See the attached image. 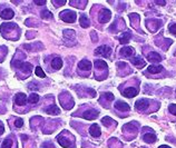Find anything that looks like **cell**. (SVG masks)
I'll list each match as a JSON object with an SVG mask.
<instances>
[{
  "instance_id": "8",
  "label": "cell",
  "mask_w": 176,
  "mask_h": 148,
  "mask_svg": "<svg viewBox=\"0 0 176 148\" xmlns=\"http://www.w3.org/2000/svg\"><path fill=\"white\" fill-rule=\"evenodd\" d=\"M78 68L80 70H84V71H89L91 69V62L87 59H82V61L78 64Z\"/></svg>"
},
{
  "instance_id": "1",
  "label": "cell",
  "mask_w": 176,
  "mask_h": 148,
  "mask_svg": "<svg viewBox=\"0 0 176 148\" xmlns=\"http://www.w3.org/2000/svg\"><path fill=\"white\" fill-rule=\"evenodd\" d=\"M60 18H62V20H64L65 22L71 24V22H75V21H76L77 16H76V13H74V11L65 10V11L60 13Z\"/></svg>"
},
{
  "instance_id": "7",
  "label": "cell",
  "mask_w": 176,
  "mask_h": 148,
  "mask_svg": "<svg viewBox=\"0 0 176 148\" xmlns=\"http://www.w3.org/2000/svg\"><path fill=\"white\" fill-rule=\"evenodd\" d=\"M137 94H138V90H137L136 88H134V87H128V88H126V89L123 91V95L125 97H127V98H133V97H135Z\"/></svg>"
},
{
  "instance_id": "19",
  "label": "cell",
  "mask_w": 176,
  "mask_h": 148,
  "mask_svg": "<svg viewBox=\"0 0 176 148\" xmlns=\"http://www.w3.org/2000/svg\"><path fill=\"white\" fill-rule=\"evenodd\" d=\"M147 58H148V60H151V61H160V60H162L160 55L155 53V51H151V54H148Z\"/></svg>"
},
{
  "instance_id": "25",
  "label": "cell",
  "mask_w": 176,
  "mask_h": 148,
  "mask_svg": "<svg viewBox=\"0 0 176 148\" xmlns=\"http://www.w3.org/2000/svg\"><path fill=\"white\" fill-rule=\"evenodd\" d=\"M102 123L104 126H106V127H109L111 125H113L114 124V120L111 119V117H104L102 119Z\"/></svg>"
},
{
  "instance_id": "18",
  "label": "cell",
  "mask_w": 176,
  "mask_h": 148,
  "mask_svg": "<svg viewBox=\"0 0 176 148\" xmlns=\"http://www.w3.org/2000/svg\"><path fill=\"white\" fill-rule=\"evenodd\" d=\"M57 140H58V143L62 145V147H64V148L70 147V141L67 139V138H65V137H62V136H58Z\"/></svg>"
},
{
  "instance_id": "2",
  "label": "cell",
  "mask_w": 176,
  "mask_h": 148,
  "mask_svg": "<svg viewBox=\"0 0 176 148\" xmlns=\"http://www.w3.org/2000/svg\"><path fill=\"white\" fill-rule=\"evenodd\" d=\"M111 13L108 9H102V11L98 15V20L100 24H106V22L111 20Z\"/></svg>"
},
{
  "instance_id": "27",
  "label": "cell",
  "mask_w": 176,
  "mask_h": 148,
  "mask_svg": "<svg viewBox=\"0 0 176 148\" xmlns=\"http://www.w3.org/2000/svg\"><path fill=\"white\" fill-rule=\"evenodd\" d=\"M35 74L37 77H40V78H45L46 77V74L44 73V70L41 69V67H36V69H35Z\"/></svg>"
},
{
  "instance_id": "23",
  "label": "cell",
  "mask_w": 176,
  "mask_h": 148,
  "mask_svg": "<svg viewBox=\"0 0 176 148\" xmlns=\"http://www.w3.org/2000/svg\"><path fill=\"white\" fill-rule=\"evenodd\" d=\"M131 60V62H133V65H135V66H137V67H144L146 65V62L144 61L143 59H140L139 57L133 58Z\"/></svg>"
},
{
  "instance_id": "39",
  "label": "cell",
  "mask_w": 176,
  "mask_h": 148,
  "mask_svg": "<svg viewBox=\"0 0 176 148\" xmlns=\"http://www.w3.org/2000/svg\"><path fill=\"white\" fill-rule=\"evenodd\" d=\"M91 37H93V39H94V41L97 40V38L95 37V31H91Z\"/></svg>"
},
{
  "instance_id": "26",
  "label": "cell",
  "mask_w": 176,
  "mask_h": 148,
  "mask_svg": "<svg viewBox=\"0 0 176 148\" xmlns=\"http://www.w3.org/2000/svg\"><path fill=\"white\" fill-rule=\"evenodd\" d=\"M15 28H17L16 24H2V25H1V31H2V33L4 31V29L10 30V29H15Z\"/></svg>"
},
{
  "instance_id": "28",
  "label": "cell",
  "mask_w": 176,
  "mask_h": 148,
  "mask_svg": "<svg viewBox=\"0 0 176 148\" xmlns=\"http://www.w3.org/2000/svg\"><path fill=\"white\" fill-rule=\"evenodd\" d=\"M38 100H39V96L37 94H31L28 98V101L30 104H37Z\"/></svg>"
},
{
  "instance_id": "11",
  "label": "cell",
  "mask_w": 176,
  "mask_h": 148,
  "mask_svg": "<svg viewBox=\"0 0 176 148\" xmlns=\"http://www.w3.org/2000/svg\"><path fill=\"white\" fill-rule=\"evenodd\" d=\"M0 16H1L2 19H11V18H13V16H15V13H13V10H11V9L6 8L1 11Z\"/></svg>"
},
{
  "instance_id": "21",
  "label": "cell",
  "mask_w": 176,
  "mask_h": 148,
  "mask_svg": "<svg viewBox=\"0 0 176 148\" xmlns=\"http://www.w3.org/2000/svg\"><path fill=\"white\" fill-rule=\"evenodd\" d=\"M95 67H96V69H107V64L104 60H100V59H97V60H95Z\"/></svg>"
},
{
  "instance_id": "13",
  "label": "cell",
  "mask_w": 176,
  "mask_h": 148,
  "mask_svg": "<svg viewBox=\"0 0 176 148\" xmlns=\"http://www.w3.org/2000/svg\"><path fill=\"white\" fill-rule=\"evenodd\" d=\"M115 107L120 111H128L131 109V107L128 106V104L124 103V101H117V103L115 104Z\"/></svg>"
},
{
  "instance_id": "38",
  "label": "cell",
  "mask_w": 176,
  "mask_h": 148,
  "mask_svg": "<svg viewBox=\"0 0 176 148\" xmlns=\"http://www.w3.org/2000/svg\"><path fill=\"white\" fill-rule=\"evenodd\" d=\"M4 126H1V125H0V135H2V134H4Z\"/></svg>"
},
{
  "instance_id": "22",
  "label": "cell",
  "mask_w": 176,
  "mask_h": 148,
  "mask_svg": "<svg viewBox=\"0 0 176 148\" xmlns=\"http://www.w3.org/2000/svg\"><path fill=\"white\" fill-rule=\"evenodd\" d=\"M131 38V33H124L123 36L119 38V42H120V44H123V45H125V44H127V42H129Z\"/></svg>"
},
{
  "instance_id": "20",
  "label": "cell",
  "mask_w": 176,
  "mask_h": 148,
  "mask_svg": "<svg viewBox=\"0 0 176 148\" xmlns=\"http://www.w3.org/2000/svg\"><path fill=\"white\" fill-rule=\"evenodd\" d=\"M79 24H80V26H82V28H87L89 26V19H88V17L86 15H82L80 18H79Z\"/></svg>"
},
{
  "instance_id": "12",
  "label": "cell",
  "mask_w": 176,
  "mask_h": 148,
  "mask_svg": "<svg viewBox=\"0 0 176 148\" xmlns=\"http://www.w3.org/2000/svg\"><path fill=\"white\" fill-rule=\"evenodd\" d=\"M120 54L124 57H131L135 54V49L133 47H124L123 49H120Z\"/></svg>"
},
{
  "instance_id": "10",
  "label": "cell",
  "mask_w": 176,
  "mask_h": 148,
  "mask_svg": "<svg viewBox=\"0 0 176 148\" xmlns=\"http://www.w3.org/2000/svg\"><path fill=\"white\" fill-rule=\"evenodd\" d=\"M26 100H27V97H26L25 94H22V92H19V94L16 95V97H15V103L17 105H19V106H22V105H25L26 104Z\"/></svg>"
},
{
  "instance_id": "16",
  "label": "cell",
  "mask_w": 176,
  "mask_h": 148,
  "mask_svg": "<svg viewBox=\"0 0 176 148\" xmlns=\"http://www.w3.org/2000/svg\"><path fill=\"white\" fill-rule=\"evenodd\" d=\"M46 112L49 114V115H58L60 112V110H59V108L56 105H51V106L46 108Z\"/></svg>"
},
{
  "instance_id": "15",
  "label": "cell",
  "mask_w": 176,
  "mask_h": 148,
  "mask_svg": "<svg viewBox=\"0 0 176 148\" xmlns=\"http://www.w3.org/2000/svg\"><path fill=\"white\" fill-rule=\"evenodd\" d=\"M51 66H53V69H60L62 66V58H59V57H56V58H53V61H51Z\"/></svg>"
},
{
  "instance_id": "29",
  "label": "cell",
  "mask_w": 176,
  "mask_h": 148,
  "mask_svg": "<svg viewBox=\"0 0 176 148\" xmlns=\"http://www.w3.org/2000/svg\"><path fill=\"white\" fill-rule=\"evenodd\" d=\"M11 147H13V139L6 138V139L4 140V143H2L1 148H11Z\"/></svg>"
},
{
  "instance_id": "31",
  "label": "cell",
  "mask_w": 176,
  "mask_h": 148,
  "mask_svg": "<svg viewBox=\"0 0 176 148\" xmlns=\"http://www.w3.org/2000/svg\"><path fill=\"white\" fill-rule=\"evenodd\" d=\"M168 111H169L172 115L176 116V105L175 104H171V105L168 106Z\"/></svg>"
},
{
  "instance_id": "32",
  "label": "cell",
  "mask_w": 176,
  "mask_h": 148,
  "mask_svg": "<svg viewBox=\"0 0 176 148\" xmlns=\"http://www.w3.org/2000/svg\"><path fill=\"white\" fill-rule=\"evenodd\" d=\"M15 125H16V127H18V128L22 127V126H24V120L20 119V118H18V119L15 121Z\"/></svg>"
},
{
  "instance_id": "36",
  "label": "cell",
  "mask_w": 176,
  "mask_h": 148,
  "mask_svg": "<svg viewBox=\"0 0 176 148\" xmlns=\"http://www.w3.org/2000/svg\"><path fill=\"white\" fill-rule=\"evenodd\" d=\"M155 4H162V6H165V4H166V1H165V0H156Z\"/></svg>"
},
{
  "instance_id": "6",
  "label": "cell",
  "mask_w": 176,
  "mask_h": 148,
  "mask_svg": "<svg viewBox=\"0 0 176 148\" xmlns=\"http://www.w3.org/2000/svg\"><path fill=\"white\" fill-rule=\"evenodd\" d=\"M149 106V101L147 99H139L137 100L135 104V107L138 109V110H146Z\"/></svg>"
},
{
  "instance_id": "5",
  "label": "cell",
  "mask_w": 176,
  "mask_h": 148,
  "mask_svg": "<svg viewBox=\"0 0 176 148\" xmlns=\"http://www.w3.org/2000/svg\"><path fill=\"white\" fill-rule=\"evenodd\" d=\"M97 116H98V111L94 110V109H88V110H86L84 114H82V117L87 120L96 119V118H97Z\"/></svg>"
},
{
  "instance_id": "37",
  "label": "cell",
  "mask_w": 176,
  "mask_h": 148,
  "mask_svg": "<svg viewBox=\"0 0 176 148\" xmlns=\"http://www.w3.org/2000/svg\"><path fill=\"white\" fill-rule=\"evenodd\" d=\"M53 2L55 4H65L66 1H65V0H62V1H57V0H53Z\"/></svg>"
},
{
  "instance_id": "17",
  "label": "cell",
  "mask_w": 176,
  "mask_h": 148,
  "mask_svg": "<svg viewBox=\"0 0 176 148\" xmlns=\"http://www.w3.org/2000/svg\"><path fill=\"white\" fill-rule=\"evenodd\" d=\"M147 70L148 73H151V74H158L163 70V67L160 65H151V66L148 67Z\"/></svg>"
},
{
  "instance_id": "4",
  "label": "cell",
  "mask_w": 176,
  "mask_h": 148,
  "mask_svg": "<svg viewBox=\"0 0 176 148\" xmlns=\"http://www.w3.org/2000/svg\"><path fill=\"white\" fill-rule=\"evenodd\" d=\"M17 68H19L22 73H26V74H30L31 70H33V66H31L29 62L17 61Z\"/></svg>"
},
{
  "instance_id": "9",
  "label": "cell",
  "mask_w": 176,
  "mask_h": 148,
  "mask_svg": "<svg viewBox=\"0 0 176 148\" xmlns=\"http://www.w3.org/2000/svg\"><path fill=\"white\" fill-rule=\"evenodd\" d=\"M89 134L93 136V137H99V136H100L102 132H100V128H99V126L97 125V124H94V125L90 126Z\"/></svg>"
},
{
  "instance_id": "30",
  "label": "cell",
  "mask_w": 176,
  "mask_h": 148,
  "mask_svg": "<svg viewBox=\"0 0 176 148\" xmlns=\"http://www.w3.org/2000/svg\"><path fill=\"white\" fill-rule=\"evenodd\" d=\"M41 17L44 19H50L53 17V13H50V11H48V10H44V11H41Z\"/></svg>"
},
{
  "instance_id": "24",
  "label": "cell",
  "mask_w": 176,
  "mask_h": 148,
  "mask_svg": "<svg viewBox=\"0 0 176 148\" xmlns=\"http://www.w3.org/2000/svg\"><path fill=\"white\" fill-rule=\"evenodd\" d=\"M64 37L65 39H68V38H73L75 39V31L74 30H69V29H66L65 31H64Z\"/></svg>"
},
{
  "instance_id": "40",
  "label": "cell",
  "mask_w": 176,
  "mask_h": 148,
  "mask_svg": "<svg viewBox=\"0 0 176 148\" xmlns=\"http://www.w3.org/2000/svg\"><path fill=\"white\" fill-rule=\"evenodd\" d=\"M158 148H171L169 146H167V145H162V146H160Z\"/></svg>"
},
{
  "instance_id": "3",
  "label": "cell",
  "mask_w": 176,
  "mask_h": 148,
  "mask_svg": "<svg viewBox=\"0 0 176 148\" xmlns=\"http://www.w3.org/2000/svg\"><path fill=\"white\" fill-rule=\"evenodd\" d=\"M95 53H96V55H102L104 57L108 58L111 54V47H108V46H100L95 50Z\"/></svg>"
},
{
  "instance_id": "33",
  "label": "cell",
  "mask_w": 176,
  "mask_h": 148,
  "mask_svg": "<svg viewBox=\"0 0 176 148\" xmlns=\"http://www.w3.org/2000/svg\"><path fill=\"white\" fill-rule=\"evenodd\" d=\"M168 30H169V33H173V35H176V24H173V25L169 26Z\"/></svg>"
},
{
  "instance_id": "14",
  "label": "cell",
  "mask_w": 176,
  "mask_h": 148,
  "mask_svg": "<svg viewBox=\"0 0 176 148\" xmlns=\"http://www.w3.org/2000/svg\"><path fill=\"white\" fill-rule=\"evenodd\" d=\"M143 139L147 144H153V143L156 141V135H154V134H145L143 136Z\"/></svg>"
},
{
  "instance_id": "35",
  "label": "cell",
  "mask_w": 176,
  "mask_h": 148,
  "mask_svg": "<svg viewBox=\"0 0 176 148\" xmlns=\"http://www.w3.org/2000/svg\"><path fill=\"white\" fill-rule=\"evenodd\" d=\"M46 1L45 0H41V1H39V0H36L35 1V4H38V6H42V4H45Z\"/></svg>"
},
{
  "instance_id": "34",
  "label": "cell",
  "mask_w": 176,
  "mask_h": 148,
  "mask_svg": "<svg viewBox=\"0 0 176 148\" xmlns=\"http://www.w3.org/2000/svg\"><path fill=\"white\" fill-rule=\"evenodd\" d=\"M105 98H106L107 100H111H111H114L115 97H114V95L111 94V92H106V94H105Z\"/></svg>"
}]
</instances>
